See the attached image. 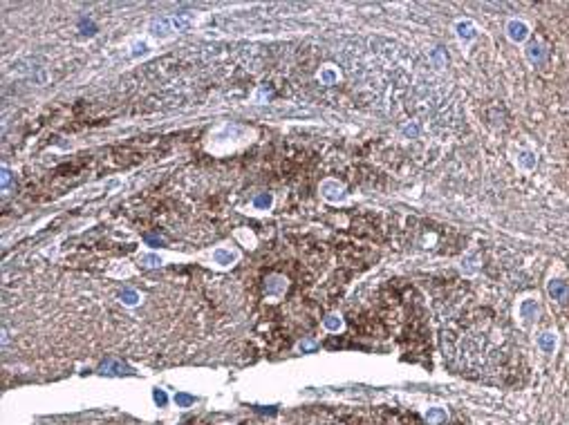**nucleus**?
<instances>
[{"instance_id": "1", "label": "nucleus", "mask_w": 569, "mask_h": 425, "mask_svg": "<svg viewBox=\"0 0 569 425\" xmlns=\"http://www.w3.org/2000/svg\"><path fill=\"white\" fill-rule=\"evenodd\" d=\"M320 197L330 204H341V201L348 199V190L338 179H325L320 184Z\"/></svg>"}, {"instance_id": "2", "label": "nucleus", "mask_w": 569, "mask_h": 425, "mask_svg": "<svg viewBox=\"0 0 569 425\" xmlns=\"http://www.w3.org/2000/svg\"><path fill=\"white\" fill-rule=\"evenodd\" d=\"M504 32L511 43H524L531 36V27L524 21H520V18H511V21L506 23Z\"/></svg>"}, {"instance_id": "3", "label": "nucleus", "mask_w": 569, "mask_h": 425, "mask_svg": "<svg viewBox=\"0 0 569 425\" xmlns=\"http://www.w3.org/2000/svg\"><path fill=\"white\" fill-rule=\"evenodd\" d=\"M238 257H240L238 251L229 249V246H218V249L213 251V264H218V267H222V269L233 267V264L238 262Z\"/></svg>"}, {"instance_id": "4", "label": "nucleus", "mask_w": 569, "mask_h": 425, "mask_svg": "<svg viewBox=\"0 0 569 425\" xmlns=\"http://www.w3.org/2000/svg\"><path fill=\"white\" fill-rule=\"evenodd\" d=\"M284 289H287V280H284L282 275H278V273L267 275V280H264V293H267L269 298H280L284 293Z\"/></svg>"}, {"instance_id": "5", "label": "nucleus", "mask_w": 569, "mask_h": 425, "mask_svg": "<svg viewBox=\"0 0 569 425\" xmlns=\"http://www.w3.org/2000/svg\"><path fill=\"white\" fill-rule=\"evenodd\" d=\"M173 32H175V29H173L170 18H155V21H150V25H148V34L155 36V38H168Z\"/></svg>"}, {"instance_id": "6", "label": "nucleus", "mask_w": 569, "mask_h": 425, "mask_svg": "<svg viewBox=\"0 0 569 425\" xmlns=\"http://www.w3.org/2000/svg\"><path fill=\"white\" fill-rule=\"evenodd\" d=\"M455 34H457V38H460L464 45H466V43H471L475 36H478V27H475L473 21H468V18H462V21L455 23Z\"/></svg>"}, {"instance_id": "7", "label": "nucleus", "mask_w": 569, "mask_h": 425, "mask_svg": "<svg viewBox=\"0 0 569 425\" xmlns=\"http://www.w3.org/2000/svg\"><path fill=\"white\" fill-rule=\"evenodd\" d=\"M524 56H527V60L531 65H542L545 58H547V49L540 41H531L527 45V49H524Z\"/></svg>"}, {"instance_id": "8", "label": "nucleus", "mask_w": 569, "mask_h": 425, "mask_svg": "<svg viewBox=\"0 0 569 425\" xmlns=\"http://www.w3.org/2000/svg\"><path fill=\"white\" fill-rule=\"evenodd\" d=\"M518 316H520L522 322H534L538 318V300L534 298H524L520 305H518Z\"/></svg>"}, {"instance_id": "9", "label": "nucleus", "mask_w": 569, "mask_h": 425, "mask_svg": "<svg viewBox=\"0 0 569 425\" xmlns=\"http://www.w3.org/2000/svg\"><path fill=\"white\" fill-rule=\"evenodd\" d=\"M547 293L552 295V300L556 302H567L569 300V285L562 280H552L547 285Z\"/></svg>"}, {"instance_id": "10", "label": "nucleus", "mask_w": 569, "mask_h": 425, "mask_svg": "<svg viewBox=\"0 0 569 425\" xmlns=\"http://www.w3.org/2000/svg\"><path fill=\"white\" fill-rule=\"evenodd\" d=\"M516 164H518V168H522V170H534L536 168V164H538V157L534 155L531 150H518V155H516Z\"/></svg>"}, {"instance_id": "11", "label": "nucleus", "mask_w": 569, "mask_h": 425, "mask_svg": "<svg viewBox=\"0 0 569 425\" xmlns=\"http://www.w3.org/2000/svg\"><path fill=\"white\" fill-rule=\"evenodd\" d=\"M556 345H558V338H556V334H552V331H545V334L538 336V347L545 354H554Z\"/></svg>"}, {"instance_id": "12", "label": "nucleus", "mask_w": 569, "mask_h": 425, "mask_svg": "<svg viewBox=\"0 0 569 425\" xmlns=\"http://www.w3.org/2000/svg\"><path fill=\"white\" fill-rule=\"evenodd\" d=\"M318 81L323 83V85H334L338 81V72H336V67H332V65H325L323 70L318 72Z\"/></svg>"}, {"instance_id": "13", "label": "nucleus", "mask_w": 569, "mask_h": 425, "mask_svg": "<svg viewBox=\"0 0 569 425\" xmlns=\"http://www.w3.org/2000/svg\"><path fill=\"white\" fill-rule=\"evenodd\" d=\"M170 23H173V29H175V32H188V29L195 25V21L191 16H173Z\"/></svg>"}, {"instance_id": "14", "label": "nucleus", "mask_w": 569, "mask_h": 425, "mask_svg": "<svg viewBox=\"0 0 569 425\" xmlns=\"http://www.w3.org/2000/svg\"><path fill=\"white\" fill-rule=\"evenodd\" d=\"M323 327L327 331H332V334H338V331L343 329V318L336 316V313H330V316L323 320Z\"/></svg>"}, {"instance_id": "15", "label": "nucleus", "mask_w": 569, "mask_h": 425, "mask_svg": "<svg viewBox=\"0 0 569 425\" xmlns=\"http://www.w3.org/2000/svg\"><path fill=\"white\" fill-rule=\"evenodd\" d=\"M271 204H274L271 193H260L256 199H253V208H256V211H269Z\"/></svg>"}, {"instance_id": "16", "label": "nucleus", "mask_w": 569, "mask_h": 425, "mask_svg": "<svg viewBox=\"0 0 569 425\" xmlns=\"http://www.w3.org/2000/svg\"><path fill=\"white\" fill-rule=\"evenodd\" d=\"M119 298H121V302L126 305V307H135V305H139V293L135 291V289H123V291L119 293Z\"/></svg>"}, {"instance_id": "17", "label": "nucleus", "mask_w": 569, "mask_h": 425, "mask_svg": "<svg viewBox=\"0 0 569 425\" xmlns=\"http://www.w3.org/2000/svg\"><path fill=\"white\" fill-rule=\"evenodd\" d=\"M139 262L144 264V267H150V269H153V267H162V264H164V257L157 255V253H144V255L139 257Z\"/></svg>"}, {"instance_id": "18", "label": "nucleus", "mask_w": 569, "mask_h": 425, "mask_svg": "<svg viewBox=\"0 0 569 425\" xmlns=\"http://www.w3.org/2000/svg\"><path fill=\"white\" fill-rule=\"evenodd\" d=\"M426 418H428L430 423H439V421H446V412L444 410H439V408H432V410H428V414H426Z\"/></svg>"}, {"instance_id": "19", "label": "nucleus", "mask_w": 569, "mask_h": 425, "mask_svg": "<svg viewBox=\"0 0 569 425\" xmlns=\"http://www.w3.org/2000/svg\"><path fill=\"white\" fill-rule=\"evenodd\" d=\"M148 49H150V47H148L146 41H137V43L132 45V56H135V58H137V56H146Z\"/></svg>"}, {"instance_id": "20", "label": "nucleus", "mask_w": 569, "mask_h": 425, "mask_svg": "<svg viewBox=\"0 0 569 425\" xmlns=\"http://www.w3.org/2000/svg\"><path fill=\"white\" fill-rule=\"evenodd\" d=\"M9 179H11V170L9 168H3V188L9 186Z\"/></svg>"}, {"instance_id": "21", "label": "nucleus", "mask_w": 569, "mask_h": 425, "mask_svg": "<svg viewBox=\"0 0 569 425\" xmlns=\"http://www.w3.org/2000/svg\"><path fill=\"white\" fill-rule=\"evenodd\" d=\"M175 401H177L179 405H188V403H191V396H184V394H177V396H175Z\"/></svg>"}, {"instance_id": "22", "label": "nucleus", "mask_w": 569, "mask_h": 425, "mask_svg": "<svg viewBox=\"0 0 569 425\" xmlns=\"http://www.w3.org/2000/svg\"><path fill=\"white\" fill-rule=\"evenodd\" d=\"M298 347L302 349V352H305V349H314V347H316V345H314L312 340H305V342H300V345H298Z\"/></svg>"}, {"instance_id": "23", "label": "nucleus", "mask_w": 569, "mask_h": 425, "mask_svg": "<svg viewBox=\"0 0 569 425\" xmlns=\"http://www.w3.org/2000/svg\"><path fill=\"white\" fill-rule=\"evenodd\" d=\"M155 401L164 405V403H166V396H164V392H155Z\"/></svg>"}]
</instances>
